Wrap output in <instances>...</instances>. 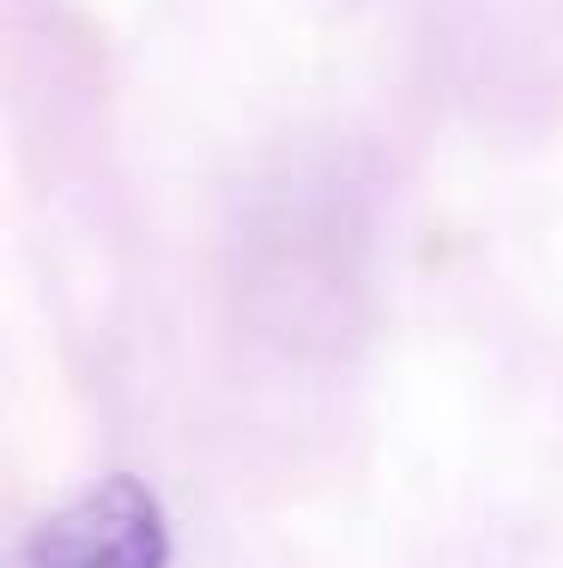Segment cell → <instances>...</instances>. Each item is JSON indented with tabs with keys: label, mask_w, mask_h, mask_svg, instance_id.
Listing matches in <instances>:
<instances>
[{
	"label": "cell",
	"mask_w": 563,
	"mask_h": 568,
	"mask_svg": "<svg viewBox=\"0 0 563 568\" xmlns=\"http://www.w3.org/2000/svg\"><path fill=\"white\" fill-rule=\"evenodd\" d=\"M170 514L158 490L133 471H110L91 490L31 526L12 568H170Z\"/></svg>",
	"instance_id": "obj_1"
}]
</instances>
